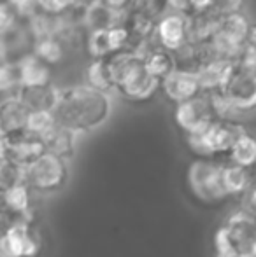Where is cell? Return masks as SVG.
I'll return each instance as SVG.
<instances>
[{
    "label": "cell",
    "instance_id": "obj_12",
    "mask_svg": "<svg viewBox=\"0 0 256 257\" xmlns=\"http://www.w3.org/2000/svg\"><path fill=\"white\" fill-rule=\"evenodd\" d=\"M235 68V61L225 60V58H209L204 63H200L197 67V74L200 79L202 93H214L225 89Z\"/></svg>",
    "mask_w": 256,
    "mask_h": 257
},
{
    "label": "cell",
    "instance_id": "obj_8",
    "mask_svg": "<svg viewBox=\"0 0 256 257\" xmlns=\"http://www.w3.org/2000/svg\"><path fill=\"white\" fill-rule=\"evenodd\" d=\"M46 153V144L28 132L14 137H2V159H9L21 166H28Z\"/></svg>",
    "mask_w": 256,
    "mask_h": 257
},
{
    "label": "cell",
    "instance_id": "obj_10",
    "mask_svg": "<svg viewBox=\"0 0 256 257\" xmlns=\"http://www.w3.org/2000/svg\"><path fill=\"white\" fill-rule=\"evenodd\" d=\"M161 91L176 105L202 95V86L197 70L178 67L168 77L161 81Z\"/></svg>",
    "mask_w": 256,
    "mask_h": 257
},
{
    "label": "cell",
    "instance_id": "obj_27",
    "mask_svg": "<svg viewBox=\"0 0 256 257\" xmlns=\"http://www.w3.org/2000/svg\"><path fill=\"white\" fill-rule=\"evenodd\" d=\"M214 247H216V254H225V252H233L239 250L235 243V238L232 236L230 229L225 226H221L214 234Z\"/></svg>",
    "mask_w": 256,
    "mask_h": 257
},
{
    "label": "cell",
    "instance_id": "obj_13",
    "mask_svg": "<svg viewBox=\"0 0 256 257\" xmlns=\"http://www.w3.org/2000/svg\"><path fill=\"white\" fill-rule=\"evenodd\" d=\"M28 115L30 108L20 98L2 100V119H0L2 137H14L27 132Z\"/></svg>",
    "mask_w": 256,
    "mask_h": 257
},
{
    "label": "cell",
    "instance_id": "obj_7",
    "mask_svg": "<svg viewBox=\"0 0 256 257\" xmlns=\"http://www.w3.org/2000/svg\"><path fill=\"white\" fill-rule=\"evenodd\" d=\"M158 89H161V81L147 70L146 60L137 65L118 86V91L130 102H147L156 95Z\"/></svg>",
    "mask_w": 256,
    "mask_h": 257
},
{
    "label": "cell",
    "instance_id": "obj_31",
    "mask_svg": "<svg viewBox=\"0 0 256 257\" xmlns=\"http://www.w3.org/2000/svg\"><path fill=\"white\" fill-rule=\"evenodd\" d=\"M167 4L176 13L192 14V4H190V0H167Z\"/></svg>",
    "mask_w": 256,
    "mask_h": 257
},
{
    "label": "cell",
    "instance_id": "obj_29",
    "mask_svg": "<svg viewBox=\"0 0 256 257\" xmlns=\"http://www.w3.org/2000/svg\"><path fill=\"white\" fill-rule=\"evenodd\" d=\"M235 63L237 67L244 68V70L256 72V46L251 42H244L235 58Z\"/></svg>",
    "mask_w": 256,
    "mask_h": 257
},
{
    "label": "cell",
    "instance_id": "obj_14",
    "mask_svg": "<svg viewBox=\"0 0 256 257\" xmlns=\"http://www.w3.org/2000/svg\"><path fill=\"white\" fill-rule=\"evenodd\" d=\"M18 98L30 110H55L60 89H56L51 82L44 86H23L18 93Z\"/></svg>",
    "mask_w": 256,
    "mask_h": 257
},
{
    "label": "cell",
    "instance_id": "obj_26",
    "mask_svg": "<svg viewBox=\"0 0 256 257\" xmlns=\"http://www.w3.org/2000/svg\"><path fill=\"white\" fill-rule=\"evenodd\" d=\"M25 177H27V166H21L9 159H2V189L23 184Z\"/></svg>",
    "mask_w": 256,
    "mask_h": 257
},
{
    "label": "cell",
    "instance_id": "obj_22",
    "mask_svg": "<svg viewBox=\"0 0 256 257\" xmlns=\"http://www.w3.org/2000/svg\"><path fill=\"white\" fill-rule=\"evenodd\" d=\"M228 161L240 166L256 170V137L251 133H242L228 153Z\"/></svg>",
    "mask_w": 256,
    "mask_h": 257
},
{
    "label": "cell",
    "instance_id": "obj_32",
    "mask_svg": "<svg viewBox=\"0 0 256 257\" xmlns=\"http://www.w3.org/2000/svg\"><path fill=\"white\" fill-rule=\"evenodd\" d=\"M192 4V13H207L212 9L214 0H190Z\"/></svg>",
    "mask_w": 256,
    "mask_h": 257
},
{
    "label": "cell",
    "instance_id": "obj_30",
    "mask_svg": "<svg viewBox=\"0 0 256 257\" xmlns=\"http://www.w3.org/2000/svg\"><path fill=\"white\" fill-rule=\"evenodd\" d=\"M244 6V0H214L212 4L211 13H214L216 16H226V14L239 13Z\"/></svg>",
    "mask_w": 256,
    "mask_h": 257
},
{
    "label": "cell",
    "instance_id": "obj_11",
    "mask_svg": "<svg viewBox=\"0 0 256 257\" xmlns=\"http://www.w3.org/2000/svg\"><path fill=\"white\" fill-rule=\"evenodd\" d=\"M156 35L161 48L176 53L190 42V21L188 14L174 13L161 18L156 25Z\"/></svg>",
    "mask_w": 256,
    "mask_h": 257
},
{
    "label": "cell",
    "instance_id": "obj_20",
    "mask_svg": "<svg viewBox=\"0 0 256 257\" xmlns=\"http://www.w3.org/2000/svg\"><path fill=\"white\" fill-rule=\"evenodd\" d=\"M4 191V210L13 213V217L25 219L30 208V187L27 184H16Z\"/></svg>",
    "mask_w": 256,
    "mask_h": 257
},
{
    "label": "cell",
    "instance_id": "obj_37",
    "mask_svg": "<svg viewBox=\"0 0 256 257\" xmlns=\"http://www.w3.org/2000/svg\"><path fill=\"white\" fill-rule=\"evenodd\" d=\"M251 252H253V254L256 255V238H254V241H253V245H251V248H249Z\"/></svg>",
    "mask_w": 256,
    "mask_h": 257
},
{
    "label": "cell",
    "instance_id": "obj_16",
    "mask_svg": "<svg viewBox=\"0 0 256 257\" xmlns=\"http://www.w3.org/2000/svg\"><path fill=\"white\" fill-rule=\"evenodd\" d=\"M256 180L253 179V170L240 166L237 163L228 161L223 165V184L226 187L228 196H239V194L249 193Z\"/></svg>",
    "mask_w": 256,
    "mask_h": 257
},
{
    "label": "cell",
    "instance_id": "obj_3",
    "mask_svg": "<svg viewBox=\"0 0 256 257\" xmlns=\"http://www.w3.org/2000/svg\"><path fill=\"white\" fill-rule=\"evenodd\" d=\"M188 187L205 205H219L228 198L223 184V165L211 158H197L188 168Z\"/></svg>",
    "mask_w": 256,
    "mask_h": 257
},
{
    "label": "cell",
    "instance_id": "obj_9",
    "mask_svg": "<svg viewBox=\"0 0 256 257\" xmlns=\"http://www.w3.org/2000/svg\"><path fill=\"white\" fill-rule=\"evenodd\" d=\"M225 95L235 105L240 114L256 108V72L237 67L225 86Z\"/></svg>",
    "mask_w": 256,
    "mask_h": 257
},
{
    "label": "cell",
    "instance_id": "obj_35",
    "mask_svg": "<svg viewBox=\"0 0 256 257\" xmlns=\"http://www.w3.org/2000/svg\"><path fill=\"white\" fill-rule=\"evenodd\" d=\"M246 42H251V44L256 46V23H251L249 34H247V41Z\"/></svg>",
    "mask_w": 256,
    "mask_h": 257
},
{
    "label": "cell",
    "instance_id": "obj_28",
    "mask_svg": "<svg viewBox=\"0 0 256 257\" xmlns=\"http://www.w3.org/2000/svg\"><path fill=\"white\" fill-rule=\"evenodd\" d=\"M77 0H37L39 9L51 16H63L72 7L75 6Z\"/></svg>",
    "mask_w": 256,
    "mask_h": 257
},
{
    "label": "cell",
    "instance_id": "obj_23",
    "mask_svg": "<svg viewBox=\"0 0 256 257\" xmlns=\"http://www.w3.org/2000/svg\"><path fill=\"white\" fill-rule=\"evenodd\" d=\"M88 51L92 58H107L118 51L114 42L113 27L104 30H92L88 39Z\"/></svg>",
    "mask_w": 256,
    "mask_h": 257
},
{
    "label": "cell",
    "instance_id": "obj_17",
    "mask_svg": "<svg viewBox=\"0 0 256 257\" xmlns=\"http://www.w3.org/2000/svg\"><path fill=\"white\" fill-rule=\"evenodd\" d=\"M75 135L77 133L58 122L42 140L46 144V151H49V153L60 156V158L68 161L75 153Z\"/></svg>",
    "mask_w": 256,
    "mask_h": 257
},
{
    "label": "cell",
    "instance_id": "obj_4",
    "mask_svg": "<svg viewBox=\"0 0 256 257\" xmlns=\"http://www.w3.org/2000/svg\"><path fill=\"white\" fill-rule=\"evenodd\" d=\"M68 180L67 159L46 151L27 166L25 184L37 193H55L60 191Z\"/></svg>",
    "mask_w": 256,
    "mask_h": 257
},
{
    "label": "cell",
    "instance_id": "obj_15",
    "mask_svg": "<svg viewBox=\"0 0 256 257\" xmlns=\"http://www.w3.org/2000/svg\"><path fill=\"white\" fill-rule=\"evenodd\" d=\"M23 86H44L51 82V65L35 53L25 54L18 60Z\"/></svg>",
    "mask_w": 256,
    "mask_h": 257
},
{
    "label": "cell",
    "instance_id": "obj_33",
    "mask_svg": "<svg viewBox=\"0 0 256 257\" xmlns=\"http://www.w3.org/2000/svg\"><path fill=\"white\" fill-rule=\"evenodd\" d=\"M247 205H249L251 213H254V215H256V182L253 184V187L249 189V193H247Z\"/></svg>",
    "mask_w": 256,
    "mask_h": 257
},
{
    "label": "cell",
    "instance_id": "obj_6",
    "mask_svg": "<svg viewBox=\"0 0 256 257\" xmlns=\"http://www.w3.org/2000/svg\"><path fill=\"white\" fill-rule=\"evenodd\" d=\"M174 119L179 130L185 135H188V133L200 132L207 124H211L216 119V114L212 110L209 96L202 93V95L195 96L192 100H186V102L176 105Z\"/></svg>",
    "mask_w": 256,
    "mask_h": 257
},
{
    "label": "cell",
    "instance_id": "obj_24",
    "mask_svg": "<svg viewBox=\"0 0 256 257\" xmlns=\"http://www.w3.org/2000/svg\"><path fill=\"white\" fill-rule=\"evenodd\" d=\"M56 124H58V119L55 115V110H30L27 132L34 137L44 139Z\"/></svg>",
    "mask_w": 256,
    "mask_h": 257
},
{
    "label": "cell",
    "instance_id": "obj_18",
    "mask_svg": "<svg viewBox=\"0 0 256 257\" xmlns=\"http://www.w3.org/2000/svg\"><path fill=\"white\" fill-rule=\"evenodd\" d=\"M249 27H251L249 20L239 11V13H232V14H226V16L219 18L216 34L223 35V37L228 39V41L242 46L244 42L247 41Z\"/></svg>",
    "mask_w": 256,
    "mask_h": 257
},
{
    "label": "cell",
    "instance_id": "obj_21",
    "mask_svg": "<svg viewBox=\"0 0 256 257\" xmlns=\"http://www.w3.org/2000/svg\"><path fill=\"white\" fill-rule=\"evenodd\" d=\"M144 60H146L147 70H149L154 77L160 79V81L168 77V75L179 67L178 60H176V53L168 51V49H165V48L154 49V51L144 54Z\"/></svg>",
    "mask_w": 256,
    "mask_h": 257
},
{
    "label": "cell",
    "instance_id": "obj_36",
    "mask_svg": "<svg viewBox=\"0 0 256 257\" xmlns=\"http://www.w3.org/2000/svg\"><path fill=\"white\" fill-rule=\"evenodd\" d=\"M9 2L16 7V6H21V4H25V2H30V0H9Z\"/></svg>",
    "mask_w": 256,
    "mask_h": 257
},
{
    "label": "cell",
    "instance_id": "obj_1",
    "mask_svg": "<svg viewBox=\"0 0 256 257\" xmlns=\"http://www.w3.org/2000/svg\"><path fill=\"white\" fill-rule=\"evenodd\" d=\"M55 115L60 124L75 133H88L100 128L111 115L109 95L90 84L70 86L60 91Z\"/></svg>",
    "mask_w": 256,
    "mask_h": 257
},
{
    "label": "cell",
    "instance_id": "obj_34",
    "mask_svg": "<svg viewBox=\"0 0 256 257\" xmlns=\"http://www.w3.org/2000/svg\"><path fill=\"white\" fill-rule=\"evenodd\" d=\"M104 4H107L109 7H113V9H118V11H123L125 7L128 6L132 0H102Z\"/></svg>",
    "mask_w": 256,
    "mask_h": 257
},
{
    "label": "cell",
    "instance_id": "obj_5",
    "mask_svg": "<svg viewBox=\"0 0 256 257\" xmlns=\"http://www.w3.org/2000/svg\"><path fill=\"white\" fill-rule=\"evenodd\" d=\"M42 241L32 231L28 220L18 219L4 231L0 257H41Z\"/></svg>",
    "mask_w": 256,
    "mask_h": 257
},
{
    "label": "cell",
    "instance_id": "obj_25",
    "mask_svg": "<svg viewBox=\"0 0 256 257\" xmlns=\"http://www.w3.org/2000/svg\"><path fill=\"white\" fill-rule=\"evenodd\" d=\"M34 53L37 54L39 58H42L44 61H48L49 65H55L62 60L63 48H62V44H60L58 39H56L55 35H51V37L37 39Z\"/></svg>",
    "mask_w": 256,
    "mask_h": 257
},
{
    "label": "cell",
    "instance_id": "obj_2",
    "mask_svg": "<svg viewBox=\"0 0 256 257\" xmlns=\"http://www.w3.org/2000/svg\"><path fill=\"white\" fill-rule=\"evenodd\" d=\"M242 133H246V128L237 119H214L204 130L185 137L186 144L197 158L214 159L216 156H228L230 149Z\"/></svg>",
    "mask_w": 256,
    "mask_h": 257
},
{
    "label": "cell",
    "instance_id": "obj_19",
    "mask_svg": "<svg viewBox=\"0 0 256 257\" xmlns=\"http://www.w3.org/2000/svg\"><path fill=\"white\" fill-rule=\"evenodd\" d=\"M86 84L99 91L107 93V95L111 91H118L107 58H93L92 63L86 68Z\"/></svg>",
    "mask_w": 256,
    "mask_h": 257
}]
</instances>
